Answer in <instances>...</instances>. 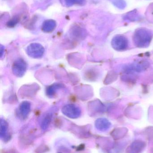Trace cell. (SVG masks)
<instances>
[{
    "instance_id": "6da1fadb",
    "label": "cell",
    "mask_w": 153,
    "mask_h": 153,
    "mask_svg": "<svg viewBox=\"0 0 153 153\" xmlns=\"http://www.w3.org/2000/svg\"><path fill=\"white\" fill-rule=\"evenodd\" d=\"M152 37V33L150 30L146 28H140L135 31L133 40L137 47L146 48L149 46Z\"/></svg>"
},
{
    "instance_id": "7a4b0ae2",
    "label": "cell",
    "mask_w": 153,
    "mask_h": 153,
    "mask_svg": "<svg viewBox=\"0 0 153 153\" xmlns=\"http://www.w3.org/2000/svg\"><path fill=\"white\" fill-rule=\"evenodd\" d=\"M111 45L114 49L117 51H124L128 48V40L124 36L118 35L113 38Z\"/></svg>"
},
{
    "instance_id": "3957f363",
    "label": "cell",
    "mask_w": 153,
    "mask_h": 153,
    "mask_svg": "<svg viewBox=\"0 0 153 153\" xmlns=\"http://www.w3.org/2000/svg\"><path fill=\"white\" fill-rule=\"evenodd\" d=\"M28 55L33 58H40L44 54V48L38 44H32L27 48Z\"/></svg>"
},
{
    "instance_id": "277c9868",
    "label": "cell",
    "mask_w": 153,
    "mask_h": 153,
    "mask_svg": "<svg viewBox=\"0 0 153 153\" xmlns=\"http://www.w3.org/2000/svg\"><path fill=\"white\" fill-rule=\"evenodd\" d=\"M63 113L71 118H77L81 114V109L77 106L72 104L65 106L62 109Z\"/></svg>"
},
{
    "instance_id": "5b68a950",
    "label": "cell",
    "mask_w": 153,
    "mask_h": 153,
    "mask_svg": "<svg viewBox=\"0 0 153 153\" xmlns=\"http://www.w3.org/2000/svg\"><path fill=\"white\" fill-rule=\"evenodd\" d=\"M27 65L22 59H19L15 61L13 65V72L16 76L21 77L23 76L26 71Z\"/></svg>"
},
{
    "instance_id": "8992f818",
    "label": "cell",
    "mask_w": 153,
    "mask_h": 153,
    "mask_svg": "<svg viewBox=\"0 0 153 153\" xmlns=\"http://www.w3.org/2000/svg\"><path fill=\"white\" fill-rule=\"evenodd\" d=\"M145 143L140 140H137L134 142L127 150V153H140L144 149Z\"/></svg>"
},
{
    "instance_id": "52a82bcc",
    "label": "cell",
    "mask_w": 153,
    "mask_h": 153,
    "mask_svg": "<svg viewBox=\"0 0 153 153\" xmlns=\"http://www.w3.org/2000/svg\"><path fill=\"white\" fill-rule=\"evenodd\" d=\"M96 128L99 131L105 132L108 130L111 127V123L107 119H98L95 123Z\"/></svg>"
},
{
    "instance_id": "ba28073f",
    "label": "cell",
    "mask_w": 153,
    "mask_h": 153,
    "mask_svg": "<svg viewBox=\"0 0 153 153\" xmlns=\"http://www.w3.org/2000/svg\"><path fill=\"white\" fill-rule=\"evenodd\" d=\"M30 108L31 104L30 102L27 101L23 102L19 107L18 113L20 117L23 118H25L29 113Z\"/></svg>"
},
{
    "instance_id": "9c48e42d",
    "label": "cell",
    "mask_w": 153,
    "mask_h": 153,
    "mask_svg": "<svg viewBox=\"0 0 153 153\" xmlns=\"http://www.w3.org/2000/svg\"><path fill=\"white\" fill-rule=\"evenodd\" d=\"M149 65L148 62L141 61L132 65L130 66V70L137 72L143 71L149 67Z\"/></svg>"
},
{
    "instance_id": "30bf717a",
    "label": "cell",
    "mask_w": 153,
    "mask_h": 153,
    "mask_svg": "<svg viewBox=\"0 0 153 153\" xmlns=\"http://www.w3.org/2000/svg\"><path fill=\"white\" fill-rule=\"evenodd\" d=\"M141 18L140 14L138 13L137 11L136 10H134L125 14L123 18L125 20L135 22L140 20Z\"/></svg>"
},
{
    "instance_id": "8fae6325",
    "label": "cell",
    "mask_w": 153,
    "mask_h": 153,
    "mask_svg": "<svg viewBox=\"0 0 153 153\" xmlns=\"http://www.w3.org/2000/svg\"><path fill=\"white\" fill-rule=\"evenodd\" d=\"M56 26L55 21L53 20H48L44 22L42 25V30L45 32H50L53 31Z\"/></svg>"
},
{
    "instance_id": "7c38bea8",
    "label": "cell",
    "mask_w": 153,
    "mask_h": 153,
    "mask_svg": "<svg viewBox=\"0 0 153 153\" xmlns=\"http://www.w3.org/2000/svg\"><path fill=\"white\" fill-rule=\"evenodd\" d=\"M8 133V124L4 120H1L0 125V137L1 139L5 138Z\"/></svg>"
},
{
    "instance_id": "4fadbf2b",
    "label": "cell",
    "mask_w": 153,
    "mask_h": 153,
    "mask_svg": "<svg viewBox=\"0 0 153 153\" xmlns=\"http://www.w3.org/2000/svg\"><path fill=\"white\" fill-rule=\"evenodd\" d=\"M53 115L51 113L47 114L42 120L41 124V128L42 130H46L49 126L51 120H52Z\"/></svg>"
},
{
    "instance_id": "5bb4252c",
    "label": "cell",
    "mask_w": 153,
    "mask_h": 153,
    "mask_svg": "<svg viewBox=\"0 0 153 153\" xmlns=\"http://www.w3.org/2000/svg\"><path fill=\"white\" fill-rule=\"evenodd\" d=\"M112 2L116 7L121 10L126 7V3L125 0H112Z\"/></svg>"
},
{
    "instance_id": "9a60e30c",
    "label": "cell",
    "mask_w": 153,
    "mask_h": 153,
    "mask_svg": "<svg viewBox=\"0 0 153 153\" xmlns=\"http://www.w3.org/2000/svg\"><path fill=\"white\" fill-rule=\"evenodd\" d=\"M59 87H60V85L59 84H55L54 85H52V86L49 87L47 89V95L50 96V97L53 96L55 92L56 91L58 88H59Z\"/></svg>"
},
{
    "instance_id": "2e32d148",
    "label": "cell",
    "mask_w": 153,
    "mask_h": 153,
    "mask_svg": "<svg viewBox=\"0 0 153 153\" xmlns=\"http://www.w3.org/2000/svg\"><path fill=\"white\" fill-rule=\"evenodd\" d=\"M19 16H15L7 22V26L9 27H13L19 22Z\"/></svg>"
},
{
    "instance_id": "e0dca14e",
    "label": "cell",
    "mask_w": 153,
    "mask_h": 153,
    "mask_svg": "<svg viewBox=\"0 0 153 153\" xmlns=\"http://www.w3.org/2000/svg\"><path fill=\"white\" fill-rule=\"evenodd\" d=\"M62 4L66 7H70L75 4H77L76 0H60Z\"/></svg>"
}]
</instances>
